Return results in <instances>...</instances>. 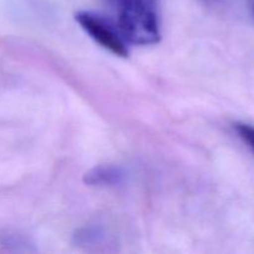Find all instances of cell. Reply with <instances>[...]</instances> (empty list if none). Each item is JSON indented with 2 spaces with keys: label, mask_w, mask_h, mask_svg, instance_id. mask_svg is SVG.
Masks as SVG:
<instances>
[{
  "label": "cell",
  "mask_w": 254,
  "mask_h": 254,
  "mask_svg": "<svg viewBox=\"0 0 254 254\" xmlns=\"http://www.w3.org/2000/svg\"><path fill=\"white\" fill-rule=\"evenodd\" d=\"M118 30L133 45L146 46L160 40L156 0H118Z\"/></svg>",
  "instance_id": "cell-1"
},
{
  "label": "cell",
  "mask_w": 254,
  "mask_h": 254,
  "mask_svg": "<svg viewBox=\"0 0 254 254\" xmlns=\"http://www.w3.org/2000/svg\"><path fill=\"white\" fill-rule=\"evenodd\" d=\"M76 21L103 49L108 50L116 56H128L126 40L122 37L121 32L107 22L106 19L91 11H79L76 14Z\"/></svg>",
  "instance_id": "cell-2"
},
{
  "label": "cell",
  "mask_w": 254,
  "mask_h": 254,
  "mask_svg": "<svg viewBox=\"0 0 254 254\" xmlns=\"http://www.w3.org/2000/svg\"><path fill=\"white\" fill-rule=\"evenodd\" d=\"M122 178L119 169L112 166H101L89 171L86 175V183L89 185H112Z\"/></svg>",
  "instance_id": "cell-3"
},
{
  "label": "cell",
  "mask_w": 254,
  "mask_h": 254,
  "mask_svg": "<svg viewBox=\"0 0 254 254\" xmlns=\"http://www.w3.org/2000/svg\"><path fill=\"white\" fill-rule=\"evenodd\" d=\"M235 130L237 131L238 136L248 145V148L254 154V126L246 123H236Z\"/></svg>",
  "instance_id": "cell-4"
},
{
  "label": "cell",
  "mask_w": 254,
  "mask_h": 254,
  "mask_svg": "<svg viewBox=\"0 0 254 254\" xmlns=\"http://www.w3.org/2000/svg\"><path fill=\"white\" fill-rule=\"evenodd\" d=\"M252 7H253V14H254V0H253V5H252Z\"/></svg>",
  "instance_id": "cell-5"
}]
</instances>
